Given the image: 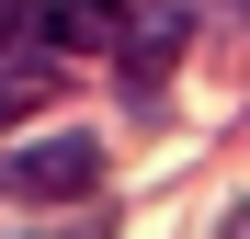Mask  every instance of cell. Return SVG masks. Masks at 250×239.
<instances>
[{"instance_id":"obj_1","label":"cell","mask_w":250,"mask_h":239,"mask_svg":"<svg viewBox=\"0 0 250 239\" xmlns=\"http://www.w3.org/2000/svg\"><path fill=\"white\" fill-rule=\"evenodd\" d=\"M91 182H103V148L80 126H46V137L0 148V194H12V205H80Z\"/></svg>"},{"instance_id":"obj_2","label":"cell","mask_w":250,"mask_h":239,"mask_svg":"<svg viewBox=\"0 0 250 239\" xmlns=\"http://www.w3.org/2000/svg\"><path fill=\"white\" fill-rule=\"evenodd\" d=\"M34 103H57V57H23V68H0V126H23Z\"/></svg>"},{"instance_id":"obj_3","label":"cell","mask_w":250,"mask_h":239,"mask_svg":"<svg viewBox=\"0 0 250 239\" xmlns=\"http://www.w3.org/2000/svg\"><path fill=\"white\" fill-rule=\"evenodd\" d=\"M57 12H80L91 34H114V23H125V0H57Z\"/></svg>"},{"instance_id":"obj_4","label":"cell","mask_w":250,"mask_h":239,"mask_svg":"<svg viewBox=\"0 0 250 239\" xmlns=\"http://www.w3.org/2000/svg\"><path fill=\"white\" fill-rule=\"evenodd\" d=\"M23 23H34V0H0V46H12V34H23Z\"/></svg>"},{"instance_id":"obj_5","label":"cell","mask_w":250,"mask_h":239,"mask_svg":"<svg viewBox=\"0 0 250 239\" xmlns=\"http://www.w3.org/2000/svg\"><path fill=\"white\" fill-rule=\"evenodd\" d=\"M228 239H250V205H239V217H228Z\"/></svg>"},{"instance_id":"obj_6","label":"cell","mask_w":250,"mask_h":239,"mask_svg":"<svg viewBox=\"0 0 250 239\" xmlns=\"http://www.w3.org/2000/svg\"><path fill=\"white\" fill-rule=\"evenodd\" d=\"M57 239H103V228H57Z\"/></svg>"}]
</instances>
